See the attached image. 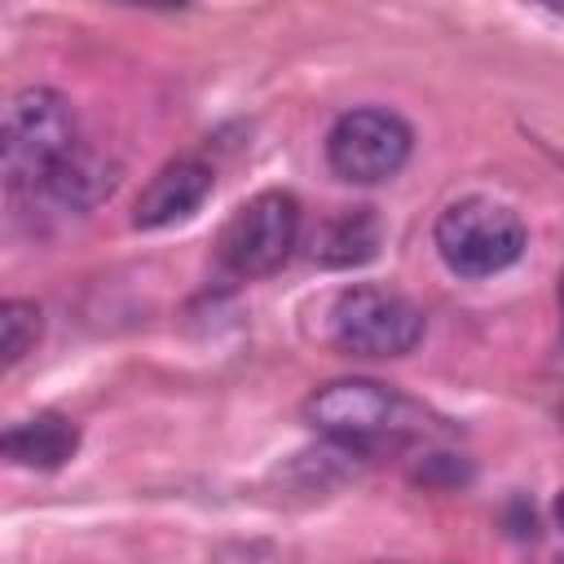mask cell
<instances>
[{
	"instance_id": "5b68a950",
	"label": "cell",
	"mask_w": 564,
	"mask_h": 564,
	"mask_svg": "<svg viewBox=\"0 0 564 564\" xmlns=\"http://www.w3.org/2000/svg\"><path fill=\"white\" fill-rule=\"evenodd\" d=\"M414 150L410 123L388 106H357L344 110L326 132V163L348 185H379L392 181Z\"/></svg>"
},
{
	"instance_id": "4fadbf2b",
	"label": "cell",
	"mask_w": 564,
	"mask_h": 564,
	"mask_svg": "<svg viewBox=\"0 0 564 564\" xmlns=\"http://www.w3.org/2000/svg\"><path fill=\"white\" fill-rule=\"evenodd\" d=\"M560 300H564V282H560Z\"/></svg>"
},
{
	"instance_id": "5bb4252c",
	"label": "cell",
	"mask_w": 564,
	"mask_h": 564,
	"mask_svg": "<svg viewBox=\"0 0 564 564\" xmlns=\"http://www.w3.org/2000/svg\"><path fill=\"white\" fill-rule=\"evenodd\" d=\"M560 419H564V410H560Z\"/></svg>"
},
{
	"instance_id": "7c38bea8",
	"label": "cell",
	"mask_w": 564,
	"mask_h": 564,
	"mask_svg": "<svg viewBox=\"0 0 564 564\" xmlns=\"http://www.w3.org/2000/svg\"><path fill=\"white\" fill-rule=\"evenodd\" d=\"M555 520H560V529H564V489L555 494Z\"/></svg>"
},
{
	"instance_id": "6da1fadb",
	"label": "cell",
	"mask_w": 564,
	"mask_h": 564,
	"mask_svg": "<svg viewBox=\"0 0 564 564\" xmlns=\"http://www.w3.org/2000/svg\"><path fill=\"white\" fill-rule=\"evenodd\" d=\"M79 150V123L57 88H22L4 106L0 167L9 189H44L48 176Z\"/></svg>"
},
{
	"instance_id": "9c48e42d",
	"label": "cell",
	"mask_w": 564,
	"mask_h": 564,
	"mask_svg": "<svg viewBox=\"0 0 564 564\" xmlns=\"http://www.w3.org/2000/svg\"><path fill=\"white\" fill-rule=\"evenodd\" d=\"M115 185H119V163H110L106 154L79 145V150L48 176L44 194H48L57 207H66V212H88V207L106 203V198L115 194Z\"/></svg>"
},
{
	"instance_id": "277c9868",
	"label": "cell",
	"mask_w": 564,
	"mask_h": 564,
	"mask_svg": "<svg viewBox=\"0 0 564 564\" xmlns=\"http://www.w3.org/2000/svg\"><path fill=\"white\" fill-rule=\"evenodd\" d=\"M423 339V308L401 291L357 282L330 304V344L348 357H405Z\"/></svg>"
},
{
	"instance_id": "ba28073f",
	"label": "cell",
	"mask_w": 564,
	"mask_h": 564,
	"mask_svg": "<svg viewBox=\"0 0 564 564\" xmlns=\"http://www.w3.org/2000/svg\"><path fill=\"white\" fill-rule=\"evenodd\" d=\"M75 449H79V423L57 414V410H40L31 419H18L0 436V454L13 467H31V471H57L75 458Z\"/></svg>"
},
{
	"instance_id": "7a4b0ae2",
	"label": "cell",
	"mask_w": 564,
	"mask_h": 564,
	"mask_svg": "<svg viewBox=\"0 0 564 564\" xmlns=\"http://www.w3.org/2000/svg\"><path fill=\"white\" fill-rule=\"evenodd\" d=\"M304 419L344 449L397 445L427 432L423 410L375 379H330L313 388L304 401Z\"/></svg>"
},
{
	"instance_id": "8fae6325",
	"label": "cell",
	"mask_w": 564,
	"mask_h": 564,
	"mask_svg": "<svg viewBox=\"0 0 564 564\" xmlns=\"http://www.w3.org/2000/svg\"><path fill=\"white\" fill-rule=\"evenodd\" d=\"M44 335V313L35 300H4L0 304V361L18 366Z\"/></svg>"
},
{
	"instance_id": "3957f363",
	"label": "cell",
	"mask_w": 564,
	"mask_h": 564,
	"mask_svg": "<svg viewBox=\"0 0 564 564\" xmlns=\"http://www.w3.org/2000/svg\"><path fill=\"white\" fill-rule=\"evenodd\" d=\"M432 242H436V256L445 260V269L454 278L476 282V278H494V273L511 269L524 256L529 234H524V220L507 203L471 194V198L449 203L436 216Z\"/></svg>"
},
{
	"instance_id": "8992f818",
	"label": "cell",
	"mask_w": 564,
	"mask_h": 564,
	"mask_svg": "<svg viewBox=\"0 0 564 564\" xmlns=\"http://www.w3.org/2000/svg\"><path fill=\"white\" fill-rule=\"evenodd\" d=\"M295 238H300V203L286 189H264L225 220L216 256L234 278H264L286 264Z\"/></svg>"
},
{
	"instance_id": "30bf717a",
	"label": "cell",
	"mask_w": 564,
	"mask_h": 564,
	"mask_svg": "<svg viewBox=\"0 0 564 564\" xmlns=\"http://www.w3.org/2000/svg\"><path fill=\"white\" fill-rule=\"evenodd\" d=\"M379 251V225L370 216V207H352L339 212L322 225V234L313 238V260H322L326 269H348L361 264Z\"/></svg>"
},
{
	"instance_id": "52a82bcc",
	"label": "cell",
	"mask_w": 564,
	"mask_h": 564,
	"mask_svg": "<svg viewBox=\"0 0 564 564\" xmlns=\"http://www.w3.org/2000/svg\"><path fill=\"white\" fill-rule=\"evenodd\" d=\"M212 185H216V176H212L207 163H198V159H172L141 189V198L132 207V225L137 229H167V225L194 216L207 203Z\"/></svg>"
}]
</instances>
